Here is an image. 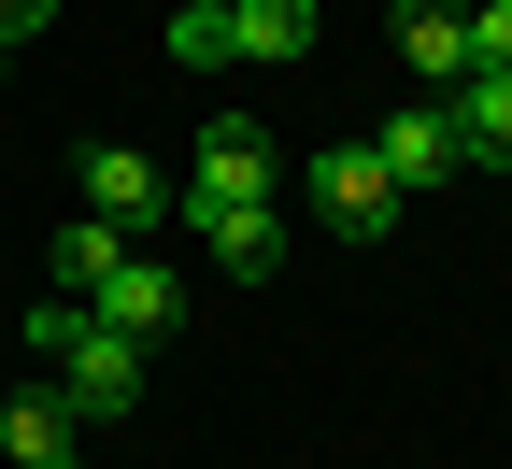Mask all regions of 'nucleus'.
<instances>
[{
	"label": "nucleus",
	"mask_w": 512,
	"mask_h": 469,
	"mask_svg": "<svg viewBox=\"0 0 512 469\" xmlns=\"http://www.w3.org/2000/svg\"><path fill=\"white\" fill-rule=\"evenodd\" d=\"M29 356H43V384L72 398L86 427H114V413H143V342H114V327H100L86 299H43V313H29Z\"/></svg>",
	"instance_id": "obj_1"
},
{
	"label": "nucleus",
	"mask_w": 512,
	"mask_h": 469,
	"mask_svg": "<svg viewBox=\"0 0 512 469\" xmlns=\"http://www.w3.org/2000/svg\"><path fill=\"white\" fill-rule=\"evenodd\" d=\"M313 214H328L342 242H384V228L413 214V199L384 185V157H370V143H313Z\"/></svg>",
	"instance_id": "obj_2"
},
{
	"label": "nucleus",
	"mask_w": 512,
	"mask_h": 469,
	"mask_svg": "<svg viewBox=\"0 0 512 469\" xmlns=\"http://www.w3.org/2000/svg\"><path fill=\"white\" fill-rule=\"evenodd\" d=\"M86 313L114 327V342H171V327H185V271H171V256H114Z\"/></svg>",
	"instance_id": "obj_3"
},
{
	"label": "nucleus",
	"mask_w": 512,
	"mask_h": 469,
	"mask_svg": "<svg viewBox=\"0 0 512 469\" xmlns=\"http://www.w3.org/2000/svg\"><path fill=\"white\" fill-rule=\"evenodd\" d=\"M185 228L214 242L228 285H271V271H285V214H271V199H185Z\"/></svg>",
	"instance_id": "obj_4"
},
{
	"label": "nucleus",
	"mask_w": 512,
	"mask_h": 469,
	"mask_svg": "<svg viewBox=\"0 0 512 469\" xmlns=\"http://www.w3.org/2000/svg\"><path fill=\"white\" fill-rule=\"evenodd\" d=\"M185 199H271V128L256 114H200V171Z\"/></svg>",
	"instance_id": "obj_5"
},
{
	"label": "nucleus",
	"mask_w": 512,
	"mask_h": 469,
	"mask_svg": "<svg viewBox=\"0 0 512 469\" xmlns=\"http://www.w3.org/2000/svg\"><path fill=\"white\" fill-rule=\"evenodd\" d=\"M370 157H384V185H399V199H427L441 171H470V143H456V114H441V100H427V114H384Z\"/></svg>",
	"instance_id": "obj_6"
},
{
	"label": "nucleus",
	"mask_w": 512,
	"mask_h": 469,
	"mask_svg": "<svg viewBox=\"0 0 512 469\" xmlns=\"http://www.w3.org/2000/svg\"><path fill=\"white\" fill-rule=\"evenodd\" d=\"M0 455H15V469H86V413L57 384H29L15 413H0Z\"/></svg>",
	"instance_id": "obj_7"
},
{
	"label": "nucleus",
	"mask_w": 512,
	"mask_h": 469,
	"mask_svg": "<svg viewBox=\"0 0 512 469\" xmlns=\"http://www.w3.org/2000/svg\"><path fill=\"white\" fill-rule=\"evenodd\" d=\"M384 29H399V57L427 72V100H441V86L470 72V0H399V15H384Z\"/></svg>",
	"instance_id": "obj_8"
},
{
	"label": "nucleus",
	"mask_w": 512,
	"mask_h": 469,
	"mask_svg": "<svg viewBox=\"0 0 512 469\" xmlns=\"http://www.w3.org/2000/svg\"><path fill=\"white\" fill-rule=\"evenodd\" d=\"M86 214H114V228H157V214H171L157 157H128V143H86Z\"/></svg>",
	"instance_id": "obj_9"
},
{
	"label": "nucleus",
	"mask_w": 512,
	"mask_h": 469,
	"mask_svg": "<svg viewBox=\"0 0 512 469\" xmlns=\"http://www.w3.org/2000/svg\"><path fill=\"white\" fill-rule=\"evenodd\" d=\"M441 114H456V143H470L484 171H512V72H456Z\"/></svg>",
	"instance_id": "obj_10"
},
{
	"label": "nucleus",
	"mask_w": 512,
	"mask_h": 469,
	"mask_svg": "<svg viewBox=\"0 0 512 469\" xmlns=\"http://www.w3.org/2000/svg\"><path fill=\"white\" fill-rule=\"evenodd\" d=\"M228 15H242L256 72H299V57H313V0H228Z\"/></svg>",
	"instance_id": "obj_11"
},
{
	"label": "nucleus",
	"mask_w": 512,
	"mask_h": 469,
	"mask_svg": "<svg viewBox=\"0 0 512 469\" xmlns=\"http://www.w3.org/2000/svg\"><path fill=\"white\" fill-rule=\"evenodd\" d=\"M171 57H185V72H228V57H242V15H228V0H171Z\"/></svg>",
	"instance_id": "obj_12"
},
{
	"label": "nucleus",
	"mask_w": 512,
	"mask_h": 469,
	"mask_svg": "<svg viewBox=\"0 0 512 469\" xmlns=\"http://www.w3.org/2000/svg\"><path fill=\"white\" fill-rule=\"evenodd\" d=\"M128 256V228L114 214H86V228H57V299H100V271Z\"/></svg>",
	"instance_id": "obj_13"
},
{
	"label": "nucleus",
	"mask_w": 512,
	"mask_h": 469,
	"mask_svg": "<svg viewBox=\"0 0 512 469\" xmlns=\"http://www.w3.org/2000/svg\"><path fill=\"white\" fill-rule=\"evenodd\" d=\"M470 72H512V0H470Z\"/></svg>",
	"instance_id": "obj_14"
},
{
	"label": "nucleus",
	"mask_w": 512,
	"mask_h": 469,
	"mask_svg": "<svg viewBox=\"0 0 512 469\" xmlns=\"http://www.w3.org/2000/svg\"><path fill=\"white\" fill-rule=\"evenodd\" d=\"M29 29H57V0H0V43H29Z\"/></svg>",
	"instance_id": "obj_15"
},
{
	"label": "nucleus",
	"mask_w": 512,
	"mask_h": 469,
	"mask_svg": "<svg viewBox=\"0 0 512 469\" xmlns=\"http://www.w3.org/2000/svg\"><path fill=\"white\" fill-rule=\"evenodd\" d=\"M0 72H15V43H0Z\"/></svg>",
	"instance_id": "obj_16"
}]
</instances>
